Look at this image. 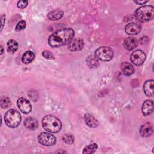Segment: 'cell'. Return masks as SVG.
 Instances as JSON below:
<instances>
[{
    "label": "cell",
    "mask_w": 154,
    "mask_h": 154,
    "mask_svg": "<svg viewBox=\"0 0 154 154\" xmlns=\"http://www.w3.org/2000/svg\"><path fill=\"white\" fill-rule=\"evenodd\" d=\"M75 32L70 28L61 29L54 32L48 38V43L52 47H58L66 44L73 38Z\"/></svg>",
    "instance_id": "6da1fadb"
},
{
    "label": "cell",
    "mask_w": 154,
    "mask_h": 154,
    "mask_svg": "<svg viewBox=\"0 0 154 154\" xmlns=\"http://www.w3.org/2000/svg\"><path fill=\"white\" fill-rule=\"evenodd\" d=\"M42 123L43 128L51 133H57L62 127L61 121L52 115L45 116L42 119Z\"/></svg>",
    "instance_id": "7a4b0ae2"
},
{
    "label": "cell",
    "mask_w": 154,
    "mask_h": 154,
    "mask_svg": "<svg viewBox=\"0 0 154 154\" xmlns=\"http://www.w3.org/2000/svg\"><path fill=\"white\" fill-rule=\"evenodd\" d=\"M154 8L152 5H143L138 8L135 11L137 19L141 22H146L153 19Z\"/></svg>",
    "instance_id": "3957f363"
},
{
    "label": "cell",
    "mask_w": 154,
    "mask_h": 154,
    "mask_svg": "<svg viewBox=\"0 0 154 154\" xmlns=\"http://www.w3.org/2000/svg\"><path fill=\"white\" fill-rule=\"evenodd\" d=\"M4 122L8 127L11 128H16L20 123L21 116L17 110L10 109L5 114Z\"/></svg>",
    "instance_id": "277c9868"
},
{
    "label": "cell",
    "mask_w": 154,
    "mask_h": 154,
    "mask_svg": "<svg viewBox=\"0 0 154 154\" xmlns=\"http://www.w3.org/2000/svg\"><path fill=\"white\" fill-rule=\"evenodd\" d=\"M114 56V52L108 46H101L95 51V57L97 60L103 61H110Z\"/></svg>",
    "instance_id": "5b68a950"
},
{
    "label": "cell",
    "mask_w": 154,
    "mask_h": 154,
    "mask_svg": "<svg viewBox=\"0 0 154 154\" xmlns=\"http://www.w3.org/2000/svg\"><path fill=\"white\" fill-rule=\"evenodd\" d=\"M38 141L42 145L51 146L55 144L56 138L54 135L51 134L47 132H42L38 136Z\"/></svg>",
    "instance_id": "8992f818"
},
{
    "label": "cell",
    "mask_w": 154,
    "mask_h": 154,
    "mask_svg": "<svg viewBox=\"0 0 154 154\" xmlns=\"http://www.w3.org/2000/svg\"><path fill=\"white\" fill-rule=\"evenodd\" d=\"M146 54L142 50H136L131 55V61L135 66H141L146 60Z\"/></svg>",
    "instance_id": "52a82bcc"
},
{
    "label": "cell",
    "mask_w": 154,
    "mask_h": 154,
    "mask_svg": "<svg viewBox=\"0 0 154 154\" xmlns=\"http://www.w3.org/2000/svg\"><path fill=\"white\" fill-rule=\"evenodd\" d=\"M17 105L20 111L23 114H28L31 112L32 106L31 104L25 98L20 97L17 100Z\"/></svg>",
    "instance_id": "ba28073f"
},
{
    "label": "cell",
    "mask_w": 154,
    "mask_h": 154,
    "mask_svg": "<svg viewBox=\"0 0 154 154\" xmlns=\"http://www.w3.org/2000/svg\"><path fill=\"white\" fill-rule=\"evenodd\" d=\"M84 47V42L79 38H73L68 44V49L70 51L75 52L82 49Z\"/></svg>",
    "instance_id": "9c48e42d"
},
{
    "label": "cell",
    "mask_w": 154,
    "mask_h": 154,
    "mask_svg": "<svg viewBox=\"0 0 154 154\" xmlns=\"http://www.w3.org/2000/svg\"><path fill=\"white\" fill-rule=\"evenodd\" d=\"M141 26L137 23H129L127 24L125 28V31L126 34L129 35L137 34L141 31Z\"/></svg>",
    "instance_id": "30bf717a"
},
{
    "label": "cell",
    "mask_w": 154,
    "mask_h": 154,
    "mask_svg": "<svg viewBox=\"0 0 154 154\" xmlns=\"http://www.w3.org/2000/svg\"><path fill=\"white\" fill-rule=\"evenodd\" d=\"M140 133L143 137L150 136L153 133V126L150 123H146L143 125L140 129Z\"/></svg>",
    "instance_id": "8fae6325"
},
{
    "label": "cell",
    "mask_w": 154,
    "mask_h": 154,
    "mask_svg": "<svg viewBox=\"0 0 154 154\" xmlns=\"http://www.w3.org/2000/svg\"><path fill=\"white\" fill-rule=\"evenodd\" d=\"M153 111V102L152 100L144 101L142 105V112L144 116L150 114Z\"/></svg>",
    "instance_id": "7c38bea8"
},
{
    "label": "cell",
    "mask_w": 154,
    "mask_h": 154,
    "mask_svg": "<svg viewBox=\"0 0 154 154\" xmlns=\"http://www.w3.org/2000/svg\"><path fill=\"white\" fill-rule=\"evenodd\" d=\"M84 120L86 125L90 128H96L99 125L97 120L89 113H87L84 115Z\"/></svg>",
    "instance_id": "4fadbf2b"
},
{
    "label": "cell",
    "mask_w": 154,
    "mask_h": 154,
    "mask_svg": "<svg viewBox=\"0 0 154 154\" xmlns=\"http://www.w3.org/2000/svg\"><path fill=\"white\" fill-rule=\"evenodd\" d=\"M121 69L125 76H131L134 72L133 66L128 62H123L121 64Z\"/></svg>",
    "instance_id": "5bb4252c"
},
{
    "label": "cell",
    "mask_w": 154,
    "mask_h": 154,
    "mask_svg": "<svg viewBox=\"0 0 154 154\" xmlns=\"http://www.w3.org/2000/svg\"><path fill=\"white\" fill-rule=\"evenodd\" d=\"M144 92L147 96H153V80L150 79L145 82L144 84Z\"/></svg>",
    "instance_id": "9a60e30c"
},
{
    "label": "cell",
    "mask_w": 154,
    "mask_h": 154,
    "mask_svg": "<svg viewBox=\"0 0 154 154\" xmlns=\"http://www.w3.org/2000/svg\"><path fill=\"white\" fill-rule=\"evenodd\" d=\"M137 44V39L134 37H128L124 41V46L128 51H131L135 48Z\"/></svg>",
    "instance_id": "2e32d148"
},
{
    "label": "cell",
    "mask_w": 154,
    "mask_h": 154,
    "mask_svg": "<svg viewBox=\"0 0 154 154\" xmlns=\"http://www.w3.org/2000/svg\"><path fill=\"white\" fill-rule=\"evenodd\" d=\"M25 126L30 130H35L38 128V122L32 117H28L24 121Z\"/></svg>",
    "instance_id": "e0dca14e"
},
{
    "label": "cell",
    "mask_w": 154,
    "mask_h": 154,
    "mask_svg": "<svg viewBox=\"0 0 154 154\" xmlns=\"http://www.w3.org/2000/svg\"><path fill=\"white\" fill-rule=\"evenodd\" d=\"M64 12L59 9H55L48 13V17L51 20H57L61 18L63 16Z\"/></svg>",
    "instance_id": "ac0fdd59"
},
{
    "label": "cell",
    "mask_w": 154,
    "mask_h": 154,
    "mask_svg": "<svg viewBox=\"0 0 154 154\" xmlns=\"http://www.w3.org/2000/svg\"><path fill=\"white\" fill-rule=\"evenodd\" d=\"M18 43L14 40H10L7 44V49L10 54L14 53L18 49Z\"/></svg>",
    "instance_id": "d6986e66"
},
{
    "label": "cell",
    "mask_w": 154,
    "mask_h": 154,
    "mask_svg": "<svg viewBox=\"0 0 154 154\" xmlns=\"http://www.w3.org/2000/svg\"><path fill=\"white\" fill-rule=\"evenodd\" d=\"M34 58V54L31 51H28L25 52L22 57V61L25 64H28L31 63Z\"/></svg>",
    "instance_id": "ffe728a7"
},
{
    "label": "cell",
    "mask_w": 154,
    "mask_h": 154,
    "mask_svg": "<svg viewBox=\"0 0 154 154\" xmlns=\"http://www.w3.org/2000/svg\"><path fill=\"white\" fill-rule=\"evenodd\" d=\"M98 148V146L96 143H93L85 146L82 151L83 153H94Z\"/></svg>",
    "instance_id": "44dd1931"
},
{
    "label": "cell",
    "mask_w": 154,
    "mask_h": 154,
    "mask_svg": "<svg viewBox=\"0 0 154 154\" xmlns=\"http://www.w3.org/2000/svg\"><path fill=\"white\" fill-rule=\"evenodd\" d=\"M87 63L89 67L92 68L96 67L99 64L97 59L96 58V57H93L92 55H90L87 58Z\"/></svg>",
    "instance_id": "7402d4cb"
},
{
    "label": "cell",
    "mask_w": 154,
    "mask_h": 154,
    "mask_svg": "<svg viewBox=\"0 0 154 154\" xmlns=\"http://www.w3.org/2000/svg\"><path fill=\"white\" fill-rule=\"evenodd\" d=\"M11 105V101L10 99L5 96H2L1 98V106L2 108H8Z\"/></svg>",
    "instance_id": "603a6c76"
},
{
    "label": "cell",
    "mask_w": 154,
    "mask_h": 154,
    "mask_svg": "<svg viewBox=\"0 0 154 154\" xmlns=\"http://www.w3.org/2000/svg\"><path fill=\"white\" fill-rule=\"evenodd\" d=\"M63 140L68 144H72L74 142V137L72 134H65L63 137Z\"/></svg>",
    "instance_id": "cb8c5ba5"
},
{
    "label": "cell",
    "mask_w": 154,
    "mask_h": 154,
    "mask_svg": "<svg viewBox=\"0 0 154 154\" xmlns=\"http://www.w3.org/2000/svg\"><path fill=\"white\" fill-rule=\"evenodd\" d=\"M25 27H26V22L25 20H22L20 22H19L17 23V24L16 25L15 30L16 31H21V30L25 29Z\"/></svg>",
    "instance_id": "d4e9b609"
},
{
    "label": "cell",
    "mask_w": 154,
    "mask_h": 154,
    "mask_svg": "<svg viewBox=\"0 0 154 154\" xmlns=\"http://www.w3.org/2000/svg\"><path fill=\"white\" fill-rule=\"evenodd\" d=\"M42 55L43 56V57L47 60H54L55 58L54 55L52 54V53L48 50L44 51L42 52Z\"/></svg>",
    "instance_id": "484cf974"
},
{
    "label": "cell",
    "mask_w": 154,
    "mask_h": 154,
    "mask_svg": "<svg viewBox=\"0 0 154 154\" xmlns=\"http://www.w3.org/2000/svg\"><path fill=\"white\" fill-rule=\"evenodd\" d=\"M28 5L27 1H19L17 2V6L19 8H24Z\"/></svg>",
    "instance_id": "4316f807"
},
{
    "label": "cell",
    "mask_w": 154,
    "mask_h": 154,
    "mask_svg": "<svg viewBox=\"0 0 154 154\" xmlns=\"http://www.w3.org/2000/svg\"><path fill=\"white\" fill-rule=\"evenodd\" d=\"M1 24H2V26H1V31L3 28V26H4V20H5V16L4 15H1Z\"/></svg>",
    "instance_id": "83f0119b"
},
{
    "label": "cell",
    "mask_w": 154,
    "mask_h": 154,
    "mask_svg": "<svg viewBox=\"0 0 154 154\" xmlns=\"http://www.w3.org/2000/svg\"><path fill=\"white\" fill-rule=\"evenodd\" d=\"M134 2L138 4L142 5V4H144L145 3L147 2V1H134Z\"/></svg>",
    "instance_id": "f1b7e54d"
},
{
    "label": "cell",
    "mask_w": 154,
    "mask_h": 154,
    "mask_svg": "<svg viewBox=\"0 0 154 154\" xmlns=\"http://www.w3.org/2000/svg\"><path fill=\"white\" fill-rule=\"evenodd\" d=\"M2 51H3V48H2V46H1V54H2Z\"/></svg>",
    "instance_id": "f546056e"
}]
</instances>
